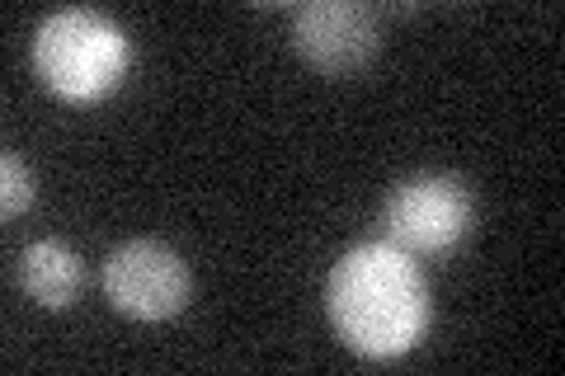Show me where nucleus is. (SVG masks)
<instances>
[{"label": "nucleus", "mask_w": 565, "mask_h": 376, "mask_svg": "<svg viewBox=\"0 0 565 376\" xmlns=\"http://www.w3.org/2000/svg\"><path fill=\"white\" fill-rule=\"evenodd\" d=\"M326 315L353 353L401 357L429 330L434 301L419 264L392 240H373V245H353L330 268Z\"/></svg>", "instance_id": "1"}, {"label": "nucleus", "mask_w": 565, "mask_h": 376, "mask_svg": "<svg viewBox=\"0 0 565 376\" xmlns=\"http://www.w3.org/2000/svg\"><path fill=\"white\" fill-rule=\"evenodd\" d=\"M132 47L122 29L99 10H57L33 39V66L43 85L66 104H95L128 76Z\"/></svg>", "instance_id": "2"}, {"label": "nucleus", "mask_w": 565, "mask_h": 376, "mask_svg": "<svg viewBox=\"0 0 565 376\" xmlns=\"http://www.w3.org/2000/svg\"><path fill=\"white\" fill-rule=\"evenodd\" d=\"M99 288L118 315L170 320V315H180L189 301V268L161 240H128L104 259Z\"/></svg>", "instance_id": "4"}, {"label": "nucleus", "mask_w": 565, "mask_h": 376, "mask_svg": "<svg viewBox=\"0 0 565 376\" xmlns=\"http://www.w3.org/2000/svg\"><path fill=\"white\" fill-rule=\"evenodd\" d=\"M292 43L321 76H359L377 57L382 33L367 6L316 0V6H302L292 14Z\"/></svg>", "instance_id": "5"}, {"label": "nucleus", "mask_w": 565, "mask_h": 376, "mask_svg": "<svg viewBox=\"0 0 565 376\" xmlns=\"http://www.w3.org/2000/svg\"><path fill=\"white\" fill-rule=\"evenodd\" d=\"M476 222V198L471 184L444 170H424L411 174L386 193L382 207V226L386 240L405 249L411 259H429V255H448L471 236Z\"/></svg>", "instance_id": "3"}, {"label": "nucleus", "mask_w": 565, "mask_h": 376, "mask_svg": "<svg viewBox=\"0 0 565 376\" xmlns=\"http://www.w3.org/2000/svg\"><path fill=\"white\" fill-rule=\"evenodd\" d=\"M0 179H6V189H0V212H6V217H20V212H29V203H33V174L24 170V160L14 151L0 155Z\"/></svg>", "instance_id": "7"}, {"label": "nucleus", "mask_w": 565, "mask_h": 376, "mask_svg": "<svg viewBox=\"0 0 565 376\" xmlns=\"http://www.w3.org/2000/svg\"><path fill=\"white\" fill-rule=\"evenodd\" d=\"M14 278H20L29 301H39L47 311H66L85 288V264H81L76 249L62 245V240H33L20 255Z\"/></svg>", "instance_id": "6"}]
</instances>
